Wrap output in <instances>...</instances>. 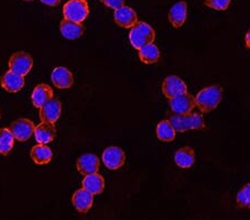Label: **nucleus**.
Instances as JSON below:
<instances>
[{"label":"nucleus","instance_id":"nucleus-1","mask_svg":"<svg viewBox=\"0 0 250 220\" xmlns=\"http://www.w3.org/2000/svg\"><path fill=\"white\" fill-rule=\"evenodd\" d=\"M223 88L219 86H209L200 90L196 97V106L201 113H211L215 110L223 99Z\"/></svg>","mask_w":250,"mask_h":220},{"label":"nucleus","instance_id":"nucleus-2","mask_svg":"<svg viewBox=\"0 0 250 220\" xmlns=\"http://www.w3.org/2000/svg\"><path fill=\"white\" fill-rule=\"evenodd\" d=\"M155 37L154 28L145 21H137L129 31V41L137 50L148 43L154 42Z\"/></svg>","mask_w":250,"mask_h":220},{"label":"nucleus","instance_id":"nucleus-3","mask_svg":"<svg viewBox=\"0 0 250 220\" xmlns=\"http://www.w3.org/2000/svg\"><path fill=\"white\" fill-rule=\"evenodd\" d=\"M169 121L178 133H185L191 129H204L206 127L203 116L198 113H189L186 115H172Z\"/></svg>","mask_w":250,"mask_h":220},{"label":"nucleus","instance_id":"nucleus-4","mask_svg":"<svg viewBox=\"0 0 250 220\" xmlns=\"http://www.w3.org/2000/svg\"><path fill=\"white\" fill-rule=\"evenodd\" d=\"M63 17L75 22H83L89 15L87 0H69L63 6Z\"/></svg>","mask_w":250,"mask_h":220},{"label":"nucleus","instance_id":"nucleus-5","mask_svg":"<svg viewBox=\"0 0 250 220\" xmlns=\"http://www.w3.org/2000/svg\"><path fill=\"white\" fill-rule=\"evenodd\" d=\"M8 66L11 71L25 77L30 73L31 68L34 66V59L26 51H18L11 56Z\"/></svg>","mask_w":250,"mask_h":220},{"label":"nucleus","instance_id":"nucleus-6","mask_svg":"<svg viewBox=\"0 0 250 220\" xmlns=\"http://www.w3.org/2000/svg\"><path fill=\"white\" fill-rule=\"evenodd\" d=\"M163 93L165 97L171 99L188 93V87L178 76H169L163 82Z\"/></svg>","mask_w":250,"mask_h":220},{"label":"nucleus","instance_id":"nucleus-7","mask_svg":"<svg viewBox=\"0 0 250 220\" xmlns=\"http://www.w3.org/2000/svg\"><path fill=\"white\" fill-rule=\"evenodd\" d=\"M35 128V123L30 119L20 118L15 120L11 123L10 130L16 140H18V141H27L34 135Z\"/></svg>","mask_w":250,"mask_h":220},{"label":"nucleus","instance_id":"nucleus-8","mask_svg":"<svg viewBox=\"0 0 250 220\" xmlns=\"http://www.w3.org/2000/svg\"><path fill=\"white\" fill-rule=\"evenodd\" d=\"M103 161L108 169L117 170L126 161L125 151L119 147H109L103 153Z\"/></svg>","mask_w":250,"mask_h":220},{"label":"nucleus","instance_id":"nucleus-9","mask_svg":"<svg viewBox=\"0 0 250 220\" xmlns=\"http://www.w3.org/2000/svg\"><path fill=\"white\" fill-rule=\"evenodd\" d=\"M169 105L171 110L177 115H186L191 113L196 107V99L190 94H183L178 97L169 99Z\"/></svg>","mask_w":250,"mask_h":220},{"label":"nucleus","instance_id":"nucleus-10","mask_svg":"<svg viewBox=\"0 0 250 220\" xmlns=\"http://www.w3.org/2000/svg\"><path fill=\"white\" fill-rule=\"evenodd\" d=\"M39 109V117L42 119V121L55 123L56 121H58L60 116H62V106L58 99L52 98L49 101H47L42 107H40Z\"/></svg>","mask_w":250,"mask_h":220},{"label":"nucleus","instance_id":"nucleus-11","mask_svg":"<svg viewBox=\"0 0 250 220\" xmlns=\"http://www.w3.org/2000/svg\"><path fill=\"white\" fill-rule=\"evenodd\" d=\"M114 19L119 27L131 28L138 21V16L132 8L124 5L115 9Z\"/></svg>","mask_w":250,"mask_h":220},{"label":"nucleus","instance_id":"nucleus-12","mask_svg":"<svg viewBox=\"0 0 250 220\" xmlns=\"http://www.w3.org/2000/svg\"><path fill=\"white\" fill-rule=\"evenodd\" d=\"M51 81L59 89H68L74 85V75L64 67H56L51 73Z\"/></svg>","mask_w":250,"mask_h":220},{"label":"nucleus","instance_id":"nucleus-13","mask_svg":"<svg viewBox=\"0 0 250 220\" xmlns=\"http://www.w3.org/2000/svg\"><path fill=\"white\" fill-rule=\"evenodd\" d=\"M92 203H94V195L84 188L76 190V193L72 195V205L79 213H88L92 207Z\"/></svg>","mask_w":250,"mask_h":220},{"label":"nucleus","instance_id":"nucleus-14","mask_svg":"<svg viewBox=\"0 0 250 220\" xmlns=\"http://www.w3.org/2000/svg\"><path fill=\"white\" fill-rule=\"evenodd\" d=\"M99 167V159L94 154H84L77 160V169L83 176L98 173Z\"/></svg>","mask_w":250,"mask_h":220},{"label":"nucleus","instance_id":"nucleus-15","mask_svg":"<svg viewBox=\"0 0 250 220\" xmlns=\"http://www.w3.org/2000/svg\"><path fill=\"white\" fill-rule=\"evenodd\" d=\"M25 86V78L23 76L14 73V71H7L1 78V87L7 93H18Z\"/></svg>","mask_w":250,"mask_h":220},{"label":"nucleus","instance_id":"nucleus-16","mask_svg":"<svg viewBox=\"0 0 250 220\" xmlns=\"http://www.w3.org/2000/svg\"><path fill=\"white\" fill-rule=\"evenodd\" d=\"M188 7L185 1H178L169 10L168 19L173 28H180L187 20Z\"/></svg>","mask_w":250,"mask_h":220},{"label":"nucleus","instance_id":"nucleus-17","mask_svg":"<svg viewBox=\"0 0 250 220\" xmlns=\"http://www.w3.org/2000/svg\"><path fill=\"white\" fill-rule=\"evenodd\" d=\"M52 98H54V90H52L50 86L46 85V83H40V85L36 86L35 89L32 90L31 101L32 105L36 108L42 107Z\"/></svg>","mask_w":250,"mask_h":220},{"label":"nucleus","instance_id":"nucleus-18","mask_svg":"<svg viewBox=\"0 0 250 220\" xmlns=\"http://www.w3.org/2000/svg\"><path fill=\"white\" fill-rule=\"evenodd\" d=\"M34 135L36 140L39 143H45V145H47V143L54 141V139L56 138L55 123L42 121L35 128Z\"/></svg>","mask_w":250,"mask_h":220},{"label":"nucleus","instance_id":"nucleus-19","mask_svg":"<svg viewBox=\"0 0 250 220\" xmlns=\"http://www.w3.org/2000/svg\"><path fill=\"white\" fill-rule=\"evenodd\" d=\"M60 33L66 39L75 40L82 37L84 33V28L82 22H75L71 20L63 19L60 22Z\"/></svg>","mask_w":250,"mask_h":220},{"label":"nucleus","instance_id":"nucleus-20","mask_svg":"<svg viewBox=\"0 0 250 220\" xmlns=\"http://www.w3.org/2000/svg\"><path fill=\"white\" fill-rule=\"evenodd\" d=\"M30 157L32 161L39 166L47 165L52 159V150L50 147H48L45 143H39V145H36L31 148Z\"/></svg>","mask_w":250,"mask_h":220},{"label":"nucleus","instance_id":"nucleus-21","mask_svg":"<svg viewBox=\"0 0 250 220\" xmlns=\"http://www.w3.org/2000/svg\"><path fill=\"white\" fill-rule=\"evenodd\" d=\"M83 188L92 195H100L104 189V180L98 173L87 175L83 180Z\"/></svg>","mask_w":250,"mask_h":220},{"label":"nucleus","instance_id":"nucleus-22","mask_svg":"<svg viewBox=\"0 0 250 220\" xmlns=\"http://www.w3.org/2000/svg\"><path fill=\"white\" fill-rule=\"evenodd\" d=\"M196 160V155L192 148L190 147H183L179 150L176 151L175 154V161L177 166L184 169H188L193 166Z\"/></svg>","mask_w":250,"mask_h":220},{"label":"nucleus","instance_id":"nucleus-23","mask_svg":"<svg viewBox=\"0 0 250 220\" xmlns=\"http://www.w3.org/2000/svg\"><path fill=\"white\" fill-rule=\"evenodd\" d=\"M139 58L141 62L146 65H152L156 63L160 58V50L154 43H148L139 49Z\"/></svg>","mask_w":250,"mask_h":220},{"label":"nucleus","instance_id":"nucleus-24","mask_svg":"<svg viewBox=\"0 0 250 220\" xmlns=\"http://www.w3.org/2000/svg\"><path fill=\"white\" fill-rule=\"evenodd\" d=\"M156 134L161 141L169 142L176 138V130L169 120H163L158 123L156 128Z\"/></svg>","mask_w":250,"mask_h":220},{"label":"nucleus","instance_id":"nucleus-25","mask_svg":"<svg viewBox=\"0 0 250 220\" xmlns=\"http://www.w3.org/2000/svg\"><path fill=\"white\" fill-rule=\"evenodd\" d=\"M15 137L10 129L1 128L0 129V154L7 156L10 154L15 145Z\"/></svg>","mask_w":250,"mask_h":220},{"label":"nucleus","instance_id":"nucleus-26","mask_svg":"<svg viewBox=\"0 0 250 220\" xmlns=\"http://www.w3.org/2000/svg\"><path fill=\"white\" fill-rule=\"evenodd\" d=\"M236 203L238 207L243 208V209H248V208H250V183H247L237 194Z\"/></svg>","mask_w":250,"mask_h":220},{"label":"nucleus","instance_id":"nucleus-27","mask_svg":"<svg viewBox=\"0 0 250 220\" xmlns=\"http://www.w3.org/2000/svg\"><path fill=\"white\" fill-rule=\"evenodd\" d=\"M230 2L231 0H205L206 6L218 11H224L226 9H228Z\"/></svg>","mask_w":250,"mask_h":220},{"label":"nucleus","instance_id":"nucleus-28","mask_svg":"<svg viewBox=\"0 0 250 220\" xmlns=\"http://www.w3.org/2000/svg\"><path fill=\"white\" fill-rule=\"evenodd\" d=\"M100 1L108 8H111V9H117V8L125 5V0H100Z\"/></svg>","mask_w":250,"mask_h":220},{"label":"nucleus","instance_id":"nucleus-29","mask_svg":"<svg viewBox=\"0 0 250 220\" xmlns=\"http://www.w3.org/2000/svg\"><path fill=\"white\" fill-rule=\"evenodd\" d=\"M42 3H45L47 6H50V7H56L58 6L60 2H62V0H40Z\"/></svg>","mask_w":250,"mask_h":220},{"label":"nucleus","instance_id":"nucleus-30","mask_svg":"<svg viewBox=\"0 0 250 220\" xmlns=\"http://www.w3.org/2000/svg\"><path fill=\"white\" fill-rule=\"evenodd\" d=\"M245 43H246V46H247L248 49H250V30L248 31L247 34H246V37H245Z\"/></svg>","mask_w":250,"mask_h":220},{"label":"nucleus","instance_id":"nucleus-31","mask_svg":"<svg viewBox=\"0 0 250 220\" xmlns=\"http://www.w3.org/2000/svg\"><path fill=\"white\" fill-rule=\"evenodd\" d=\"M25 1H32V0H25Z\"/></svg>","mask_w":250,"mask_h":220},{"label":"nucleus","instance_id":"nucleus-32","mask_svg":"<svg viewBox=\"0 0 250 220\" xmlns=\"http://www.w3.org/2000/svg\"><path fill=\"white\" fill-rule=\"evenodd\" d=\"M0 117H1V115H0Z\"/></svg>","mask_w":250,"mask_h":220}]
</instances>
